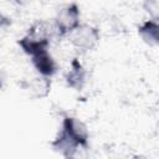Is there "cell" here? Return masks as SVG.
<instances>
[{
	"instance_id": "obj_3",
	"label": "cell",
	"mask_w": 159,
	"mask_h": 159,
	"mask_svg": "<svg viewBox=\"0 0 159 159\" xmlns=\"http://www.w3.org/2000/svg\"><path fill=\"white\" fill-rule=\"evenodd\" d=\"M98 39L99 36H98L97 30L87 25L78 26L73 31V36H72V41L75 46L81 50H91L97 43Z\"/></svg>"
},
{
	"instance_id": "obj_1",
	"label": "cell",
	"mask_w": 159,
	"mask_h": 159,
	"mask_svg": "<svg viewBox=\"0 0 159 159\" xmlns=\"http://www.w3.org/2000/svg\"><path fill=\"white\" fill-rule=\"evenodd\" d=\"M87 139L88 133L84 124L76 118L66 117L62 122V129L52 145L66 159H87Z\"/></svg>"
},
{
	"instance_id": "obj_2",
	"label": "cell",
	"mask_w": 159,
	"mask_h": 159,
	"mask_svg": "<svg viewBox=\"0 0 159 159\" xmlns=\"http://www.w3.org/2000/svg\"><path fill=\"white\" fill-rule=\"evenodd\" d=\"M78 20H80V10L75 4L62 9L56 20L58 34L66 35L68 32H73L80 26Z\"/></svg>"
},
{
	"instance_id": "obj_6",
	"label": "cell",
	"mask_w": 159,
	"mask_h": 159,
	"mask_svg": "<svg viewBox=\"0 0 159 159\" xmlns=\"http://www.w3.org/2000/svg\"><path fill=\"white\" fill-rule=\"evenodd\" d=\"M2 82H4V76H2V73L0 72V87L2 86Z\"/></svg>"
},
{
	"instance_id": "obj_4",
	"label": "cell",
	"mask_w": 159,
	"mask_h": 159,
	"mask_svg": "<svg viewBox=\"0 0 159 159\" xmlns=\"http://www.w3.org/2000/svg\"><path fill=\"white\" fill-rule=\"evenodd\" d=\"M66 82L75 89H81L86 82V70L77 61V58H75L71 63V70L66 76Z\"/></svg>"
},
{
	"instance_id": "obj_5",
	"label": "cell",
	"mask_w": 159,
	"mask_h": 159,
	"mask_svg": "<svg viewBox=\"0 0 159 159\" xmlns=\"http://www.w3.org/2000/svg\"><path fill=\"white\" fill-rule=\"evenodd\" d=\"M139 34L147 42H158V24L155 21H147L139 27Z\"/></svg>"
}]
</instances>
